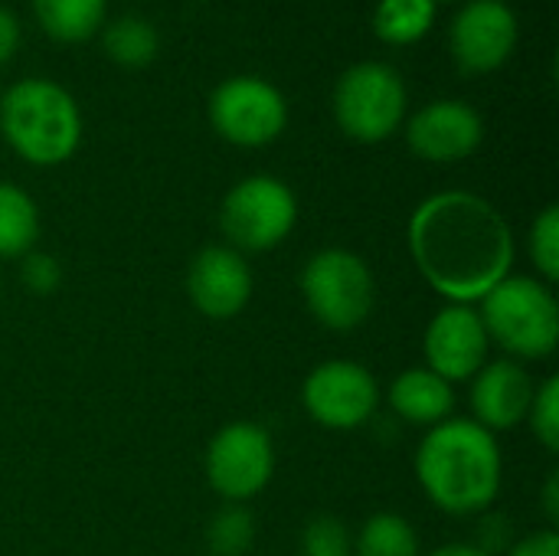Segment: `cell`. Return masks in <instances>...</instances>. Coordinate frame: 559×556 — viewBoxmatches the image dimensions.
Listing matches in <instances>:
<instances>
[{
  "label": "cell",
  "instance_id": "6da1fadb",
  "mask_svg": "<svg viewBox=\"0 0 559 556\" xmlns=\"http://www.w3.org/2000/svg\"><path fill=\"white\" fill-rule=\"evenodd\" d=\"M406 246L423 282L449 305H478L514 272L518 256L508 216L472 190L426 197L409 216Z\"/></svg>",
  "mask_w": 559,
  "mask_h": 556
},
{
  "label": "cell",
  "instance_id": "7a4b0ae2",
  "mask_svg": "<svg viewBox=\"0 0 559 556\" xmlns=\"http://www.w3.org/2000/svg\"><path fill=\"white\" fill-rule=\"evenodd\" d=\"M413 469L423 495L452 518L485 514L504 485V456L498 436L465 416H452L426 429Z\"/></svg>",
  "mask_w": 559,
  "mask_h": 556
},
{
  "label": "cell",
  "instance_id": "3957f363",
  "mask_svg": "<svg viewBox=\"0 0 559 556\" xmlns=\"http://www.w3.org/2000/svg\"><path fill=\"white\" fill-rule=\"evenodd\" d=\"M0 134L33 167H59L82 144V111L52 79H20L0 95Z\"/></svg>",
  "mask_w": 559,
  "mask_h": 556
},
{
  "label": "cell",
  "instance_id": "277c9868",
  "mask_svg": "<svg viewBox=\"0 0 559 556\" xmlns=\"http://www.w3.org/2000/svg\"><path fill=\"white\" fill-rule=\"evenodd\" d=\"M475 308L491 347H501L511 360H547L557 351L559 301L544 279L511 272Z\"/></svg>",
  "mask_w": 559,
  "mask_h": 556
},
{
  "label": "cell",
  "instance_id": "5b68a950",
  "mask_svg": "<svg viewBox=\"0 0 559 556\" xmlns=\"http://www.w3.org/2000/svg\"><path fill=\"white\" fill-rule=\"evenodd\" d=\"M298 288L311 318L337 334L367 324L377 305V279L370 262L341 246L318 249L305 262Z\"/></svg>",
  "mask_w": 559,
  "mask_h": 556
},
{
  "label": "cell",
  "instance_id": "8992f818",
  "mask_svg": "<svg viewBox=\"0 0 559 556\" xmlns=\"http://www.w3.org/2000/svg\"><path fill=\"white\" fill-rule=\"evenodd\" d=\"M409 111V92L403 75L377 59L357 62L341 72L334 85V121L360 144L390 141Z\"/></svg>",
  "mask_w": 559,
  "mask_h": 556
},
{
  "label": "cell",
  "instance_id": "52a82bcc",
  "mask_svg": "<svg viewBox=\"0 0 559 556\" xmlns=\"http://www.w3.org/2000/svg\"><path fill=\"white\" fill-rule=\"evenodd\" d=\"M298 226V197L295 190L272 177V174H252L229 187L219 206V229L226 236V246L249 252H269L278 249Z\"/></svg>",
  "mask_w": 559,
  "mask_h": 556
},
{
  "label": "cell",
  "instance_id": "ba28073f",
  "mask_svg": "<svg viewBox=\"0 0 559 556\" xmlns=\"http://www.w3.org/2000/svg\"><path fill=\"white\" fill-rule=\"evenodd\" d=\"M383 403L380 380L360 360L334 357L318 367L301 383V406L305 413L331 433H354L373 423Z\"/></svg>",
  "mask_w": 559,
  "mask_h": 556
},
{
  "label": "cell",
  "instance_id": "9c48e42d",
  "mask_svg": "<svg viewBox=\"0 0 559 556\" xmlns=\"http://www.w3.org/2000/svg\"><path fill=\"white\" fill-rule=\"evenodd\" d=\"M206 485L233 505H246L262 495L275 475V442L265 426L236 419L213 433L203 456Z\"/></svg>",
  "mask_w": 559,
  "mask_h": 556
},
{
  "label": "cell",
  "instance_id": "30bf717a",
  "mask_svg": "<svg viewBox=\"0 0 559 556\" xmlns=\"http://www.w3.org/2000/svg\"><path fill=\"white\" fill-rule=\"evenodd\" d=\"M213 131L236 147H265L288 125V102L269 79L233 75L219 82L206 105Z\"/></svg>",
  "mask_w": 559,
  "mask_h": 556
},
{
  "label": "cell",
  "instance_id": "8fae6325",
  "mask_svg": "<svg viewBox=\"0 0 559 556\" xmlns=\"http://www.w3.org/2000/svg\"><path fill=\"white\" fill-rule=\"evenodd\" d=\"M521 23L504 0H468L452 20L449 43L459 69L465 75L498 72L518 49Z\"/></svg>",
  "mask_w": 559,
  "mask_h": 556
},
{
  "label": "cell",
  "instance_id": "7c38bea8",
  "mask_svg": "<svg viewBox=\"0 0 559 556\" xmlns=\"http://www.w3.org/2000/svg\"><path fill=\"white\" fill-rule=\"evenodd\" d=\"M423 354H426L423 367H429L452 387L468 383L488 364V354H491V341H488L478 308L445 301L432 315L423 334Z\"/></svg>",
  "mask_w": 559,
  "mask_h": 556
},
{
  "label": "cell",
  "instance_id": "4fadbf2b",
  "mask_svg": "<svg viewBox=\"0 0 559 556\" xmlns=\"http://www.w3.org/2000/svg\"><path fill=\"white\" fill-rule=\"evenodd\" d=\"M252 288L255 279L249 259L226 242L203 246L187 265L190 305L210 321H229L242 315L246 305L252 301Z\"/></svg>",
  "mask_w": 559,
  "mask_h": 556
},
{
  "label": "cell",
  "instance_id": "5bb4252c",
  "mask_svg": "<svg viewBox=\"0 0 559 556\" xmlns=\"http://www.w3.org/2000/svg\"><path fill=\"white\" fill-rule=\"evenodd\" d=\"M485 141V118L459 98H439L406 121V144L429 164H455L472 157Z\"/></svg>",
  "mask_w": 559,
  "mask_h": 556
},
{
  "label": "cell",
  "instance_id": "9a60e30c",
  "mask_svg": "<svg viewBox=\"0 0 559 556\" xmlns=\"http://www.w3.org/2000/svg\"><path fill=\"white\" fill-rule=\"evenodd\" d=\"M468 383H472V390H468L472 416L468 419H475L481 429L498 436V433H511L521 423H527L537 383L524 364H518L511 357L488 360Z\"/></svg>",
  "mask_w": 559,
  "mask_h": 556
},
{
  "label": "cell",
  "instance_id": "2e32d148",
  "mask_svg": "<svg viewBox=\"0 0 559 556\" xmlns=\"http://www.w3.org/2000/svg\"><path fill=\"white\" fill-rule=\"evenodd\" d=\"M390 413L409 426L432 429L455 416V387L429 367H409L396 374L383 393Z\"/></svg>",
  "mask_w": 559,
  "mask_h": 556
},
{
  "label": "cell",
  "instance_id": "e0dca14e",
  "mask_svg": "<svg viewBox=\"0 0 559 556\" xmlns=\"http://www.w3.org/2000/svg\"><path fill=\"white\" fill-rule=\"evenodd\" d=\"M33 13L46 36L75 46L105 26L108 0H33Z\"/></svg>",
  "mask_w": 559,
  "mask_h": 556
},
{
  "label": "cell",
  "instance_id": "ac0fdd59",
  "mask_svg": "<svg viewBox=\"0 0 559 556\" xmlns=\"http://www.w3.org/2000/svg\"><path fill=\"white\" fill-rule=\"evenodd\" d=\"M39 239V206L16 187L0 180V259H23Z\"/></svg>",
  "mask_w": 559,
  "mask_h": 556
},
{
  "label": "cell",
  "instance_id": "d6986e66",
  "mask_svg": "<svg viewBox=\"0 0 559 556\" xmlns=\"http://www.w3.org/2000/svg\"><path fill=\"white\" fill-rule=\"evenodd\" d=\"M102 49L121 69H144L160 52V36L144 16H118L102 26Z\"/></svg>",
  "mask_w": 559,
  "mask_h": 556
},
{
  "label": "cell",
  "instance_id": "ffe728a7",
  "mask_svg": "<svg viewBox=\"0 0 559 556\" xmlns=\"http://www.w3.org/2000/svg\"><path fill=\"white\" fill-rule=\"evenodd\" d=\"M354 556H423V544L403 514L377 511L354 534Z\"/></svg>",
  "mask_w": 559,
  "mask_h": 556
},
{
  "label": "cell",
  "instance_id": "44dd1931",
  "mask_svg": "<svg viewBox=\"0 0 559 556\" xmlns=\"http://www.w3.org/2000/svg\"><path fill=\"white\" fill-rule=\"evenodd\" d=\"M439 0H380L373 10V33L390 46L419 43L436 23Z\"/></svg>",
  "mask_w": 559,
  "mask_h": 556
},
{
  "label": "cell",
  "instance_id": "7402d4cb",
  "mask_svg": "<svg viewBox=\"0 0 559 556\" xmlns=\"http://www.w3.org/2000/svg\"><path fill=\"white\" fill-rule=\"evenodd\" d=\"M255 514L246 505L223 501L206 524V547L210 556H249L255 547Z\"/></svg>",
  "mask_w": 559,
  "mask_h": 556
},
{
  "label": "cell",
  "instance_id": "603a6c76",
  "mask_svg": "<svg viewBox=\"0 0 559 556\" xmlns=\"http://www.w3.org/2000/svg\"><path fill=\"white\" fill-rule=\"evenodd\" d=\"M527 256L534 262L537 279L554 285L559 279V206L550 203L537 213L527 233Z\"/></svg>",
  "mask_w": 559,
  "mask_h": 556
},
{
  "label": "cell",
  "instance_id": "cb8c5ba5",
  "mask_svg": "<svg viewBox=\"0 0 559 556\" xmlns=\"http://www.w3.org/2000/svg\"><path fill=\"white\" fill-rule=\"evenodd\" d=\"M301 556H354V534L337 514H314L301 528Z\"/></svg>",
  "mask_w": 559,
  "mask_h": 556
},
{
  "label": "cell",
  "instance_id": "d4e9b609",
  "mask_svg": "<svg viewBox=\"0 0 559 556\" xmlns=\"http://www.w3.org/2000/svg\"><path fill=\"white\" fill-rule=\"evenodd\" d=\"M531 433L534 439L547 449V452H559V380L547 377L544 383H537L531 413H527Z\"/></svg>",
  "mask_w": 559,
  "mask_h": 556
},
{
  "label": "cell",
  "instance_id": "484cf974",
  "mask_svg": "<svg viewBox=\"0 0 559 556\" xmlns=\"http://www.w3.org/2000/svg\"><path fill=\"white\" fill-rule=\"evenodd\" d=\"M20 282L29 295H52L62 285V262L52 252H26L20 259Z\"/></svg>",
  "mask_w": 559,
  "mask_h": 556
},
{
  "label": "cell",
  "instance_id": "4316f807",
  "mask_svg": "<svg viewBox=\"0 0 559 556\" xmlns=\"http://www.w3.org/2000/svg\"><path fill=\"white\" fill-rule=\"evenodd\" d=\"M508 556H559L557 531L547 528V531H534V534L521 537L518 544H511Z\"/></svg>",
  "mask_w": 559,
  "mask_h": 556
},
{
  "label": "cell",
  "instance_id": "83f0119b",
  "mask_svg": "<svg viewBox=\"0 0 559 556\" xmlns=\"http://www.w3.org/2000/svg\"><path fill=\"white\" fill-rule=\"evenodd\" d=\"M16 46H20V23L7 7H0V66L16 52Z\"/></svg>",
  "mask_w": 559,
  "mask_h": 556
},
{
  "label": "cell",
  "instance_id": "f1b7e54d",
  "mask_svg": "<svg viewBox=\"0 0 559 556\" xmlns=\"http://www.w3.org/2000/svg\"><path fill=\"white\" fill-rule=\"evenodd\" d=\"M544 514L550 524H559V472H550L544 485Z\"/></svg>",
  "mask_w": 559,
  "mask_h": 556
},
{
  "label": "cell",
  "instance_id": "f546056e",
  "mask_svg": "<svg viewBox=\"0 0 559 556\" xmlns=\"http://www.w3.org/2000/svg\"><path fill=\"white\" fill-rule=\"evenodd\" d=\"M426 556H495L488 554L485 547H478V544H465V541H459V544H442V547H436L432 554Z\"/></svg>",
  "mask_w": 559,
  "mask_h": 556
}]
</instances>
